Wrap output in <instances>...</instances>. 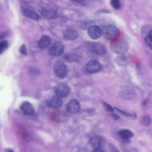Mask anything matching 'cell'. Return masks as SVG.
Segmentation results:
<instances>
[{
	"instance_id": "obj_12",
	"label": "cell",
	"mask_w": 152,
	"mask_h": 152,
	"mask_svg": "<svg viewBox=\"0 0 152 152\" xmlns=\"http://www.w3.org/2000/svg\"><path fill=\"white\" fill-rule=\"evenodd\" d=\"M119 137L124 142L129 143L130 142V138L134 136L133 133L128 129H123L118 132Z\"/></svg>"
},
{
	"instance_id": "obj_28",
	"label": "cell",
	"mask_w": 152,
	"mask_h": 152,
	"mask_svg": "<svg viewBox=\"0 0 152 152\" xmlns=\"http://www.w3.org/2000/svg\"><path fill=\"white\" fill-rule=\"evenodd\" d=\"M19 50L20 53L23 55H26L27 54V51L26 46L23 44L20 47Z\"/></svg>"
},
{
	"instance_id": "obj_33",
	"label": "cell",
	"mask_w": 152,
	"mask_h": 152,
	"mask_svg": "<svg viewBox=\"0 0 152 152\" xmlns=\"http://www.w3.org/2000/svg\"><path fill=\"white\" fill-rule=\"evenodd\" d=\"M110 12H109V11L107 10H99V11H98V13H101V12H102V13H103V12H104V13H109Z\"/></svg>"
},
{
	"instance_id": "obj_14",
	"label": "cell",
	"mask_w": 152,
	"mask_h": 152,
	"mask_svg": "<svg viewBox=\"0 0 152 152\" xmlns=\"http://www.w3.org/2000/svg\"><path fill=\"white\" fill-rule=\"evenodd\" d=\"M89 142L90 145L94 148L101 147L104 143V140L101 137L95 136L90 139Z\"/></svg>"
},
{
	"instance_id": "obj_9",
	"label": "cell",
	"mask_w": 152,
	"mask_h": 152,
	"mask_svg": "<svg viewBox=\"0 0 152 152\" xmlns=\"http://www.w3.org/2000/svg\"><path fill=\"white\" fill-rule=\"evenodd\" d=\"M62 103L61 98L57 95L49 98L46 102V104L48 106L55 109L59 108Z\"/></svg>"
},
{
	"instance_id": "obj_32",
	"label": "cell",
	"mask_w": 152,
	"mask_h": 152,
	"mask_svg": "<svg viewBox=\"0 0 152 152\" xmlns=\"http://www.w3.org/2000/svg\"><path fill=\"white\" fill-rule=\"evenodd\" d=\"M73 2L77 3H82L85 2L86 0H70Z\"/></svg>"
},
{
	"instance_id": "obj_29",
	"label": "cell",
	"mask_w": 152,
	"mask_h": 152,
	"mask_svg": "<svg viewBox=\"0 0 152 152\" xmlns=\"http://www.w3.org/2000/svg\"><path fill=\"white\" fill-rule=\"evenodd\" d=\"M109 150L111 152H118L119 151L118 149L112 144L110 143L108 145Z\"/></svg>"
},
{
	"instance_id": "obj_3",
	"label": "cell",
	"mask_w": 152,
	"mask_h": 152,
	"mask_svg": "<svg viewBox=\"0 0 152 152\" xmlns=\"http://www.w3.org/2000/svg\"><path fill=\"white\" fill-rule=\"evenodd\" d=\"M54 74L58 78L63 79L67 74V68L66 65L62 61H58L55 63L53 66Z\"/></svg>"
},
{
	"instance_id": "obj_18",
	"label": "cell",
	"mask_w": 152,
	"mask_h": 152,
	"mask_svg": "<svg viewBox=\"0 0 152 152\" xmlns=\"http://www.w3.org/2000/svg\"><path fill=\"white\" fill-rule=\"evenodd\" d=\"M114 108L121 115L124 116L128 119L132 120H134L137 117V115L134 112L125 111L116 107H114Z\"/></svg>"
},
{
	"instance_id": "obj_7",
	"label": "cell",
	"mask_w": 152,
	"mask_h": 152,
	"mask_svg": "<svg viewBox=\"0 0 152 152\" xmlns=\"http://www.w3.org/2000/svg\"><path fill=\"white\" fill-rule=\"evenodd\" d=\"M66 109L69 113H78L80 109V106L79 102L76 99L70 100L66 105Z\"/></svg>"
},
{
	"instance_id": "obj_27",
	"label": "cell",
	"mask_w": 152,
	"mask_h": 152,
	"mask_svg": "<svg viewBox=\"0 0 152 152\" xmlns=\"http://www.w3.org/2000/svg\"><path fill=\"white\" fill-rule=\"evenodd\" d=\"M102 105L106 110L107 112H113L114 109L112 107L106 102H102Z\"/></svg>"
},
{
	"instance_id": "obj_10",
	"label": "cell",
	"mask_w": 152,
	"mask_h": 152,
	"mask_svg": "<svg viewBox=\"0 0 152 152\" xmlns=\"http://www.w3.org/2000/svg\"><path fill=\"white\" fill-rule=\"evenodd\" d=\"M20 108L23 114L26 115L33 114L35 112L33 105L29 102L24 101L20 105Z\"/></svg>"
},
{
	"instance_id": "obj_34",
	"label": "cell",
	"mask_w": 152,
	"mask_h": 152,
	"mask_svg": "<svg viewBox=\"0 0 152 152\" xmlns=\"http://www.w3.org/2000/svg\"><path fill=\"white\" fill-rule=\"evenodd\" d=\"M148 35L152 37V29L149 31L148 33Z\"/></svg>"
},
{
	"instance_id": "obj_21",
	"label": "cell",
	"mask_w": 152,
	"mask_h": 152,
	"mask_svg": "<svg viewBox=\"0 0 152 152\" xmlns=\"http://www.w3.org/2000/svg\"><path fill=\"white\" fill-rule=\"evenodd\" d=\"M92 22L90 20H84L80 22L79 27L82 30H86L92 26Z\"/></svg>"
},
{
	"instance_id": "obj_6",
	"label": "cell",
	"mask_w": 152,
	"mask_h": 152,
	"mask_svg": "<svg viewBox=\"0 0 152 152\" xmlns=\"http://www.w3.org/2000/svg\"><path fill=\"white\" fill-rule=\"evenodd\" d=\"M64 46L60 42L53 43L50 47L49 51L50 54L53 56H58L61 55L63 52Z\"/></svg>"
},
{
	"instance_id": "obj_19",
	"label": "cell",
	"mask_w": 152,
	"mask_h": 152,
	"mask_svg": "<svg viewBox=\"0 0 152 152\" xmlns=\"http://www.w3.org/2000/svg\"><path fill=\"white\" fill-rule=\"evenodd\" d=\"M24 15L26 17L35 20H39L40 17L38 14L29 9L25 8L23 10Z\"/></svg>"
},
{
	"instance_id": "obj_4",
	"label": "cell",
	"mask_w": 152,
	"mask_h": 152,
	"mask_svg": "<svg viewBox=\"0 0 152 152\" xmlns=\"http://www.w3.org/2000/svg\"><path fill=\"white\" fill-rule=\"evenodd\" d=\"M70 91L68 86L64 83H59L55 88V92L56 95L61 98H65L68 96Z\"/></svg>"
},
{
	"instance_id": "obj_20",
	"label": "cell",
	"mask_w": 152,
	"mask_h": 152,
	"mask_svg": "<svg viewBox=\"0 0 152 152\" xmlns=\"http://www.w3.org/2000/svg\"><path fill=\"white\" fill-rule=\"evenodd\" d=\"M151 118L150 117L147 115H145L142 116L140 118V122L142 125L148 126L151 123Z\"/></svg>"
},
{
	"instance_id": "obj_1",
	"label": "cell",
	"mask_w": 152,
	"mask_h": 152,
	"mask_svg": "<svg viewBox=\"0 0 152 152\" xmlns=\"http://www.w3.org/2000/svg\"><path fill=\"white\" fill-rule=\"evenodd\" d=\"M110 47L111 50L114 53L122 55L127 51L129 45L126 40L118 38L111 41Z\"/></svg>"
},
{
	"instance_id": "obj_5",
	"label": "cell",
	"mask_w": 152,
	"mask_h": 152,
	"mask_svg": "<svg viewBox=\"0 0 152 152\" xmlns=\"http://www.w3.org/2000/svg\"><path fill=\"white\" fill-rule=\"evenodd\" d=\"M102 68L101 64L97 61L95 60H91L86 64V69L88 73L93 74L99 72Z\"/></svg>"
},
{
	"instance_id": "obj_15",
	"label": "cell",
	"mask_w": 152,
	"mask_h": 152,
	"mask_svg": "<svg viewBox=\"0 0 152 152\" xmlns=\"http://www.w3.org/2000/svg\"><path fill=\"white\" fill-rule=\"evenodd\" d=\"M121 96L127 100L132 99L135 96V92L132 89L126 88L122 90L121 92Z\"/></svg>"
},
{
	"instance_id": "obj_16",
	"label": "cell",
	"mask_w": 152,
	"mask_h": 152,
	"mask_svg": "<svg viewBox=\"0 0 152 152\" xmlns=\"http://www.w3.org/2000/svg\"><path fill=\"white\" fill-rule=\"evenodd\" d=\"M51 42V39L49 36L43 35L38 42V47L41 49H44L48 47L50 44Z\"/></svg>"
},
{
	"instance_id": "obj_26",
	"label": "cell",
	"mask_w": 152,
	"mask_h": 152,
	"mask_svg": "<svg viewBox=\"0 0 152 152\" xmlns=\"http://www.w3.org/2000/svg\"><path fill=\"white\" fill-rule=\"evenodd\" d=\"M145 41L147 46L152 50V37L149 35L147 36L145 38Z\"/></svg>"
},
{
	"instance_id": "obj_25",
	"label": "cell",
	"mask_w": 152,
	"mask_h": 152,
	"mask_svg": "<svg viewBox=\"0 0 152 152\" xmlns=\"http://www.w3.org/2000/svg\"><path fill=\"white\" fill-rule=\"evenodd\" d=\"M116 61L117 64L120 66H124L126 63L125 58L122 56H118L116 58Z\"/></svg>"
},
{
	"instance_id": "obj_22",
	"label": "cell",
	"mask_w": 152,
	"mask_h": 152,
	"mask_svg": "<svg viewBox=\"0 0 152 152\" xmlns=\"http://www.w3.org/2000/svg\"><path fill=\"white\" fill-rule=\"evenodd\" d=\"M65 60L69 62H75L78 60V57L77 55L74 54H69L64 56Z\"/></svg>"
},
{
	"instance_id": "obj_2",
	"label": "cell",
	"mask_w": 152,
	"mask_h": 152,
	"mask_svg": "<svg viewBox=\"0 0 152 152\" xmlns=\"http://www.w3.org/2000/svg\"><path fill=\"white\" fill-rule=\"evenodd\" d=\"M102 31V35L103 37L107 40L111 41L118 38L120 33L119 29L112 25H107L104 26Z\"/></svg>"
},
{
	"instance_id": "obj_24",
	"label": "cell",
	"mask_w": 152,
	"mask_h": 152,
	"mask_svg": "<svg viewBox=\"0 0 152 152\" xmlns=\"http://www.w3.org/2000/svg\"><path fill=\"white\" fill-rule=\"evenodd\" d=\"M8 46V42L5 40L1 41L0 43V53L1 54Z\"/></svg>"
},
{
	"instance_id": "obj_17",
	"label": "cell",
	"mask_w": 152,
	"mask_h": 152,
	"mask_svg": "<svg viewBox=\"0 0 152 152\" xmlns=\"http://www.w3.org/2000/svg\"><path fill=\"white\" fill-rule=\"evenodd\" d=\"M41 14L45 18L49 19H55L58 16L57 12L53 10H43L41 11Z\"/></svg>"
},
{
	"instance_id": "obj_23",
	"label": "cell",
	"mask_w": 152,
	"mask_h": 152,
	"mask_svg": "<svg viewBox=\"0 0 152 152\" xmlns=\"http://www.w3.org/2000/svg\"><path fill=\"white\" fill-rule=\"evenodd\" d=\"M110 4L111 7L116 10L120 9L121 7L120 0H110Z\"/></svg>"
},
{
	"instance_id": "obj_8",
	"label": "cell",
	"mask_w": 152,
	"mask_h": 152,
	"mask_svg": "<svg viewBox=\"0 0 152 152\" xmlns=\"http://www.w3.org/2000/svg\"><path fill=\"white\" fill-rule=\"evenodd\" d=\"M88 36L91 39H96L99 38L102 35V30L98 26L93 25L87 30Z\"/></svg>"
},
{
	"instance_id": "obj_13",
	"label": "cell",
	"mask_w": 152,
	"mask_h": 152,
	"mask_svg": "<svg viewBox=\"0 0 152 152\" xmlns=\"http://www.w3.org/2000/svg\"><path fill=\"white\" fill-rule=\"evenodd\" d=\"M63 36L65 39L68 40H74L78 38L79 37L77 31L72 29L65 30L63 32Z\"/></svg>"
},
{
	"instance_id": "obj_11",
	"label": "cell",
	"mask_w": 152,
	"mask_h": 152,
	"mask_svg": "<svg viewBox=\"0 0 152 152\" xmlns=\"http://www.w3.org/2000/svg\"><path fill=\"white\" fill-rule=\"evenodd\" d=\"M92 49L95 53L99 55H104L107 52L105 46L103 44L100 42L94 43L92 45Z\"/></svg>"
},
{
	"instance_id": "obj_35",
	"label": "cell",
	"mask_w": 152,
	"mask_h": 152,
	"mask_svg": "<svg viewBox=\"0 0 152 152\" xmlns=\"http://www.w3.org/2000/svg\"><path fill=\"white\" fill-rule=\"evenodd\" d=\"M147 100H145L143 102V105H145V104H146L147 103Z\"/></svg>"
},
{
	"instance_id": "obj_31",
	"label": "cell",
	"mask_w": 152,
	"mask_h": 152,
	"mask_svg": "<svg viewBox=\"0 0 152 152\" xmlns=\"http://www.w3.org/2000/svg\"><path fill=\"white\" fill-rule=\"evenodd\" d=\"M111 116L115 120H118L119 118V117L115 113L111 114Z\"/></svg>"
},
{
	"instance_id": "obj_30",
	"label": "cell",
	"mask_w": 152,
	"mask_h": 152,
	"mask_svg": "<svg viewBox=\"0 0 152 152\" xmlns=\"http://www.w3.org/2000/svg\"><path fill=\"white\" fill-rule=\"evenodd\" d=\"M93 152H104V151L101 147H96L94 148L93 149Z\"/></svg>"
}]
</instances>
